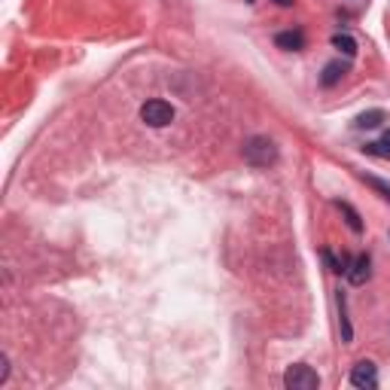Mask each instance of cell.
<instances>
[{
  "label": "cell",
  "instance_id": "1",
  "mask_svg": "<svg viewBox=\"0 0 390 390\" xmlns=\"http://www.w3.org/2000/svg\"><path fill=\"white\" fill-rule=\"evenodd\" d=\"M241 156H244V162L250 168H269L277 162V144L266 135H253L244 141V146H241Z\"/></svg>",
  "mask_w": 390,
  "mask_h": 390
},
{
  "label": "cell",
  "instance_id": "2",
  "mask_svg": "<svg viewBox=\"0 0 390 390\" xmlns=\"http://www.w3.org/2000/svg\"><path fill=\"white\" fill-rule=\"evenodd\" d=\"M284 387L286 390H318L320 387V375L305 363H293L284 372Z\"/></svg>",
  "mask_w": 390,
  "mask_h": 390
},
{
  "label": "cell",
  "instance_id": "3",
  "mask_svg": "<svg viewBox=\"0 0 390 390\" xmlns=\"http://www.w3.org/2000/svg\"><path fill=\"white\" fill-rule=\"evenodd\" d=\"M141 119L150 125V128H165V125L174 122V107L162 98H153L141 107Z\"/></svg>",
  "mask_w": 390,
  "mask_h": 390
},
{
  "label": "cell",
  "instance_id": "4",
  "mask_svg": "<svg viewBox=\"0 0 390 390\" xmlns=\"http://www.w3.org/2000/svg\"><path fill=\"white\" fill-rule=\"evenodd\" d=\"M351 384L360 390H372L378 387V366L372 360H360V363L351 369Z\"/></svg>",
  "mask_w": 390,
  "mask_h": 390
},
{
  "label": "cell",
  "instance_id": "5",
  "mask_svg": "<svg viewBox=\"0 0 390 390\" xmlns=\"http://www.w3.org/2000/svg\"><path fill=\"white\" fill-rule=\"evenodd\" d=\"M369 275H372V260H369V253H360L354 262H351V269H348V281L354 284V286H363L366 281H369Z\"/></svg>",
  "mask_w": 390,
  "mask_h": 390
},
{
  "label": "cell",
  "instance_id": "6",
  "mask_svg": "<svg viewBox=\"0 0 390 390\" xmlns=\"http://www.w3.org/2000/svg\"><path fill=\"white\" fill-rule=\"evenodd\" d=\"M275 46L284 49V52H299V49H305V34L302 31H281L275 37Z\"/></svg>",
  "mask_w": 390,
  "mask_h": 390
},
{
  "label": "cell",
  "instance_id": "7",
  "mask_svg": "<svg viewBox=\"0 0 390 390\" xmlns=\"http://www.w3.org/2000/svg\"><path fill=\"white\" fill-rule=\"evenodd\" d=\"M344 73H348V64H344V61H329L326 68H323V73H320V86H323V89H333Z\"/></svg>",
  "mask_w": 390,
  "mask_h": 390
},
{
  "label": "cell",
  "instance_id": "8",
  "mask_svg": "<svg viewBox=\"0 0 390 390\" xmlns=\"http://www.w3.org/2000/svg\"><path fill=\"white\" fill-rule=\"evenodd\" d=\"M387 119V113L384 110H366V113H360L357 119H354V128L360 131H372V128H378L381 122Z\"/></svg>",
  "mask_w": 390,
  "mask_h": 390
},
{
  "label": "cell",
  "instance_id": "9",
  "mask_svg": "<svg viewBox=\"0 0 390 390\" xmlns=\"http://www.w3.org/2000/svg\"><path fill=\"white\" fill-rule=\"evenodd\" d=\"M338 323H342V342H351L354 338V329H351V320H348V302H344V293L338 290Z\"/></svg>",
  "mask_w": 390,
  "mask_h": 390
},
{
  "label": "cell",
  "instance_id": "10",
  "mask_svg": "<svg viewBox=\"0 0 390 390\" xmlns=\"http://www.w3.org/2000/svg\"><path fill=\"white\" fill-rule=\"evenodd\" d=\"M335 208L338 211H342L344 213V220H348V226H351V232H363V220H360V213L354 211V208H351V204L348 202H342V198H338V202H335Z\"/></svg>",
  "mask_w": 390,
  "mask_h": 390
},
{
  "label": "cell",
  "instance_id": "11",
  "mask_svg": "<svg viewBox=\"0 0 390 390\" xmlns=\"http://www.w3.org/2000/svg\"><path fill=\"white\" fill-rule=\"evenodd\" d=\"M333 46L338 49V52H344L348 58L357 55V40H354L351 34H335V37H333Z\"/></svg>",
  "mask_w": 390,
  "mask_h": 390
},
{
  "label": "cell",
  "instance_id": "12",
  "mask_svg": "<svg viewBox=\"0 0 390 390\" xmlns=\"http://www.w3.org/2000/svg\"><path fill=\"white\" fill-rule=\"evenodd\" d=\"M363 183H366V186H372V189H375V193H378L381 198H387V202H390V183H387V180L372 177V174H363Z\"/></svg>",
  "mask_w": 390,
  "mask_h": 390
},
{
  "label": "cell",
  "instance_id": "13",
  "mask_svg": "<svg viewBox=\"0 0 390 390\" xmlns=\"http://www.w3.org/2000/svg\"><path fill=\"white\" fill-rule=\"evenodd\" d=\"M363 153H369V156H381V159H390V146L381 141V144H366Z\"/></svg>",
  "mask_w": 390,
  "mask_h": 390
},
{
  "label": "cell",
  "instance_id": "14",
  "mask_svg": "<svg viewBox=\"0 0 390 390\" xmlns=\"http://www.w3.org/2000/svg\"><path fill=\"white\" fill-rule=\"evenodd\" d=\"M6 378H10V360L0 357V384H6Z\"/></svg>",
  "mask_w": 390,
  "mask_h": 390
},
{
  "label": "cell",
  "instance_id": "15",
  "mask_svg": "<svg viewBox=\"0 0 390 390\" xmlns=\"http://www.w3.org/2000/svg\"><path fill=\"white\" fill-rule=\"evenodd\" d=\"M275 3H277V6H290L293 0H275Z\"/></svg>",
  "mask_w": 390,
  "mask_h": 390
},
{
  "label": "cell",
  "instance_id": "16",
  "mask_svg": "<svg viewBox=\"0 0 390 390\" xmlns=\"http://www.w3.org/2000/svg\"><path fill=\"white\" fill-rule=\"evenodd\" d=\"M384 144H387V146H390V128H387V131H384Z\"/></svg>",
  "mask_w": 390,
  "mask_h": 390
},
{
  "label": "cell",
  "instance_id": "17",
  "mask_svg": "<svg viewBox=\"0 0 390 390\" xmlns=\"http://www.w3.org/2000/svg\"><path fill=\"white\" fill-rule=\"evenodd\" d=\"M387 238H390V232H387Z\"/></svg>",
  "mask_w": 390,
  "mask_h": 390
}]
</instances>
